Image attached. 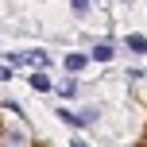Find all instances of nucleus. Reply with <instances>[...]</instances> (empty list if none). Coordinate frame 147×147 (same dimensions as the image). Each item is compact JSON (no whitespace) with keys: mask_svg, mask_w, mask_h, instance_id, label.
<instances>
[{"mask_svg":"<svg viewBox=\"0 0 147 147\" xmlns=\"http://www.w3.org/2000/svg\"><path fill=\"white\" fill-rule=\"evenodd\" d=\"M124 47H128L132 54H147V39H143V35H128V39H124Z\"/></svg>","mask_w":147,"mask_h":147,"instance_id":"6e6552de","label":"nucleus"},{"mask_svg":"<svg viewBox=\"0 0 147 147\" xmlns=\"http://www.w3.org/2000/svg\"><path fill=\"white\" fill-rule=\"evenodd\" d=\"M81 120H85V124H97V105H85V109H81Z\"/></svg>","mask_w":147,"mask_h":147,"instance_id":"1a4fd4ad","label":"nucleus"},{"mask_svg":"<svg viewBox=\"0 0 147 147\" xmlns=\"http://www.w3.org/2000/svg\"><path fill=\"white\" fill-rule=\"evenodd\" d=\"M62 66H66V74H81V70L89 66V54H78V51H74V54L62 58Z\"/></svg>","mask_w":147,"mask_h":147,"instance_id":"0eeeda50","label":"nucleus"},{"mask_svg":"<svg viewBox=\"0 0 147 147\" xmlns=\"http://www.w3.org/2000/svg\"><path fill=\"white\" fill-rule=\"evenodd\" d=\"M89 58H93V62H112V58H116V47H112V43H93Z\"/></svg>","mask_w":147,"mask_h":147,"instance_id":"20e7f679","label":"nucleus"},{"mask_svg":"<svg viewBox=\"0 0 147 147\" xmlns=\"http://www.w3.org/2000/svg\"><path fill=\"white\" fill-rule=\"evenodd\" d=\"M31 89H35V93H51V89H54V81L51 78H47V70H31Z\"/></svg>","mask_w":147,"mask_h":147,"instance_id":"7ed1b4c3","label":"nucleus"},{"mask_svg":"<svg viewBox=\"0 0 147 147\" xmlns=\"http://www.w3.org/2000/svg\"><path fill=\"white\" fill-rule=\"evenodd\" d=\"M0 147H31V136L23 128H0Z\"/></svg>","mask_w":147,"mask_h":147,"instance_id":"f257e3e1","label":"nucleus"},{"mask_svg":"<svg viewBox=\"0 0 147 147\" xmlns=\"http://www.w3.org/2000/svg\"><path fill=\"white\" fill-rule=\"evenodd\" d=\"M70 147H89L85 140H78V136H74V140H70Z\"/></svg>","mask_w":147,"mask_h":147,"instance_id":"9b49d317","label":"nucleus"},{"mask_svg":"<svg viewBox=\"0 0 147 147\" xmlns=\"http://www.w3.org/2000/svg\"><path fill=\"white\" fill-rule=\"evenodd\" d=\"M23 62L35 66V70H51V54L47 51H23Z\"/></svg>","mask_w":147,"mask_h":147,"instance_id":"f03ea898","label":"nucleus"},{"mask_svg":"<svg viewBox=\"0 0 147 147\" xmlns=\"http://www.w3.org/2000/svg\"><path fill=\"white\" fill-rule=\"evenodd\" d=\"M54 116H58V120H62V124H66V128H89L85 120H81V112H74V109H66V105H62V109L54 112Z\"/></svg>","mask_w":147,"mask_h":147,"instance_id":"423d86ee","label":"nucleus"},{"mask_svg":"<svg viewBox=\"0 0 147 147\" xmlns=\"http://www.w3.org/2000/svg\"><path fill=\"white\" fill-rule=\"evenodd\" d=\"M70 8H74L78 16H85V12H89V0H70Z\"/></svg>","mask_w":147,"mask_h":147,"instance_id":"9d476101","label":"nucleus"},{"mask_svg":"<svg viewBox=\"0 0 147 147\" xmlns=\"http://www.w3.org/2000/svg\"><path fill=\"white\" fill-rule=\"evenodd\" d=\"M58 97L62 101H74V97H78V74H66V78L58 81Z\"/></svg>","mask_w":147,"mask_h":147,"instance_id":"39448f33","label":"nucleus"}]
</instances>
